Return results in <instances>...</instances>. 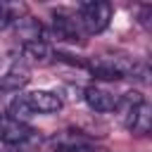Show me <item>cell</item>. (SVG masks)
<instances>
[{"label":"cell","mask_w":152,"mask_h":152,"mask_svg":"<svg viewBox=\"0 0 152 152\" xmlns=\"http://www.w3.org/2000/svg\"><path fill=\"white\" fill-rule=\"evenodd\" d=\"M28 107L33 109V114H52V112H59L62 109V97L52 90H31L24 95Z\"/></svg>","instance_id":"277c9868"},{"label":"cell","mask_w":152,"mask_h":152,"mask_svg":"<svg viewBox=\"0 0 152 152\" xmlns=\"http://www.w3.org/2000/svg\"><path fill=\"white\" fill-rule=\"evenodd\" d=\"M14 31H17V38L21 43H33V40H45V28L38 19L33 17H21L17 24H14Z\"/></svg>","instance_id":"52a82bcc"},{"label":"cell","mask_w":152,"mask_h":152,"mask_svg":"<svg viewBox=\"0 0 152 152\" xmlns=\"http://www.w3.org/2000/svg\"><path fill=\"white\" fill-rule=\"evenodd\" d=\"M78 24H83L86 33H102L109 26L112 19V5L109 2H81L78 5Z\"/></svg>","instance_id":"6da1fadb"},{"label":"cell","mask_w":152,"mask_h":152,"mask_svg":"<svg viewBox=\"0 0 152 152\" xmlns=\"http://www.w3.org/2000/svg\"><path fill=\"white\" fill-rule=\"evenodd\" d=\"M7 114H10V119H14V121H24V124H26V119L33 116V109L28 107V102H26L24 95H17V97L10 102Z\"/></svg>","instance_id":"8fae6325"},{"label":"cell","mask_w":152,"mask_h":152,"mask_svg":"<svg viewBox=\"0 0 152 152\" xmlns=\"http://www.w3.org/2000/svg\"><path fill=\"white\" fill-rule=\"evenodd\" d=\"M28 78H31V74H28V69L24 66V64H14L2 78H0V90H10V93H17L19 88H24L26 83H28Z\"/></svg>","instance_id":"ba28073f"},{"label":"cell","mask_w":152,"mask_h":152,"mask_svg":"<svg viewBox=\"0 0 152 152\" xmlns=\"http://www.w3.org/2000/svg\"><path fill=\"white\" fill-rule=\"evenodd\" d=\"M38 135V131H33L28 124H24V121H14V119H2L0 121V140L5 142V145H17V147H21V145H26L31 138H36Z\"/></svg>","instance_id":"3957f363"},{"label":"cell","mask_w":152,"mask_h":152,"mask_svg":"<svg viewBox=\"0 0 152 152\" xmlns=\"http://www.w3.org/2000/svg\"><path fill=\"white\" fill-rule=\"evenodd\" d=\"M83 100L88 102V107L93 112H100V114H109L116 109L119 104V97H114L112 93H107L104 88H97V86H90L83 90Z\"/></svg>","instance_id":"5b68a950"},{"label":"cell","mask_w":152,"mask_h":152,"mask_svg":"<svg viewBox=\"0 0 152 152\" xmlns=\"http://www.w3.org/2000/svg\"><path fill=\"white\" fill-rule=\"evenodd\" d=\"M21 52H24L26 59L43 64V62H48V57H50V45H48L45 40H33V43H24Z\"/></svg>","instance_id":"9c48e42d"},{"label":"cell","mask_w":152,"mask_h":152,"mask_svg":"<svg viewBox=\"0 0 152 152\" xmlns=\"http://www.w3.org/2000/svg\"><path fill=\"white\" fill-rule=\"evenodd\" d=\"M43 147H48L50 152H90L93 140L78 131H62L43 140Z\"/></svg>","instance_id":"7a4b0ae2"},{"label":"cell","mask_w":152,"mask_h":152,"mask_svg":"<svg viewBox=\"0 0 152 152\" xmlns=\"http://www.w3.org/2000/svg\"><path fill=\"white\" fill-rule=\"evenodd\" d=\"M24 5H12V2H0V31H5L7 26H14L21 19Z\"/></svg>","instance_id":"30bf717a"},{"label":"cell","mask_w":152,"mask_h":152,"mask_svg":"<svg viewBox=\"0 0 152 152\" xmlns=\"http://www.w3.org/2000/svg\"><path fill=\"white\" fill-rule=\"evenodd\" d=\"M52 28H55V36L59 40H71L76 43L78 36H81V28H78V19L64 14V12H55L52 14Z\"/></svg>","instance_id":"8992f818"}]
</instances>
